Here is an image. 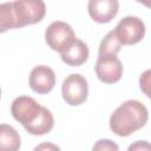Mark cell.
I'll use <instances>...</instances> for the list:
<instances>
[{
  "instance_id": "cell-5",
  "label": "cell",
  "mask_w": 151,
  "mask_h": 151,
  "mask_svg": "<svg viewBox=\"0 0 151 151\" xmlns=\"http://www.w3.org/2000/svg\"><path fill=\"white\" fill-rule=\"evenodd\" d=\"M76 39L73 28L65 21H53L45 31V40L47 45L57 52H61Z\"/></svg>"
},
{
  "instance_id": "cell-4",
  "label": "cell",
  "mask_w": 151,
  "mask_h": 151,
  "mask_svg": "<svg viewBox=\"0 0 151 151\" xmlns=\"http://www.w3.org/2000/svg\"><path fill=\"white\" fill-rule=\"evenodd\" d=\"M61 94L66 104L71 106L81 105L88 96V84L86 78L78 73L67 76L61 85Z\"/></svg>"
},
{
  "instance_id": "cell-14",
  "label": "cell",
  "mask_w": 151,
  "mask_h": 151,
  "mask_svg": "<svg viewBox=\"0 0 151 151\" xmlns=\"http://www.w3.org/2000/svg\"><path fill=\"white\" fill-rule=\"evenodd\" d=\"M127 151H151V146L147 140H137L130 144Z\"/></svg>"
},
{
  "instance_id": "cell-8",
  "label": "cell",
  "mask_w": 151,
  "mask_h": 151,
  "mask_svg": "<svg viewBox=\"0 0 151 151\" xmlns=\"http://www.w3.org/2000/svg\"><path fill=\"white\" fill-rule=\"evenodd\" d=\"M87 11L96 22L106 24L118 14L119 2L117 0H90Z\"/></svg>"
},
{
  "instance_id": "cell-13",
  "label": "cell",
  "mask_w": 151,
  "mask_h": 151,
  "mask_svg": "<svg viewBox=\"0 0 151 151\" xmlns=\"http://www.w3.org/2000/svg\"><path fill=\"white\" fill-rule=\"evenodd\" d=\"M92 151H119V146L113 140L103 138V139H98L94 143Z\"/></svg>"
},
{
  "instance_id": "cell-17",
  "label": "cell",
  "mask_w": 151,
  "mask_h": 151,
  "mask_svg": "<svg viewBox=\"0 0 151 151\" xmlns=\"http://www.w3.org/2000/svg\"><path fill=\"white\" fill-rule=\"evenodd\" d=\"M0 98H1V88H0Z\"/></svg>"
},
{
  "instance_id": "cell-2",
  "label": "cell",
  "mask_w": 151,
  "mask_h": 151,
  "mask_svg": "<svg viewBox=\"0 0 151 151\" xmlns=\"http://www.w3.org/2000/svg\"><path fill=\"white\" fill-rule=\"evenodd\" d=\"M149 119L146 106L139 100H126L120 104L110 117L111 131L120 137H127L142 129Z\"/></svg>"
},
{
  "instance_id": "cell-6",
  "label": "cell",
  "mask_w": 151,
  "mask_h": 151,
  "mask_svg": "<svg viewBox=\"0 0 151 151\" xmlns=\"http://www.w3.org/2000/svg\"><path fill=\"white\" fill-rule=\"evenodd\" d=\"M96 74L105 84H114L123 76V64L114 57H98L96 63Z\"/></svg>"
},
{
  "instance_id": "cell-16",
  "label": "cell",
  "mask_w": 151,
  "mask_h": 151,
  "mask_svg": "<svg viewBox=\"0 0 151 151\" xmlns=\"http://www.w3.org/2000/svg\"><path fill=\"white\" fill-rule=\"evenodd\" d=\"M33 151H60V147L53 143H50V142H45V143H41L39 145H37Z\"/></svg>"
},
{
  "instance_id": "cell-9",
  "label": "cell",
  "mask_w": 151,
  "mask_h": 151,
  "mask_svg": "<svg viewBox=\"0 0 151 151\" xmlns=\"http://www.w3.org/2000/svg\"><path fill=\"white\" fill-rule=\"evenodd\" d=\"M24 26V17L18 1L0 4V33Z\"/></svg>"
},
{
  "instance_id": "cell-12",
  "label": "cell",
  "mask_w": 151,
  "mask_h": 151,
  "mask_svg": "<svg viewBox=\"0 0 151 151\" xmlns=\"http://www.w3.org/2000/svg\"><path fill=\"white\" fill-rule=\"evenodd\" d=\"M120 48H122V45L116 38L113 29H112L100 41L99 50H98V57H114L118 54Z\"/></svg>"
},
{
  "instance_id": "cell-10",
  "label": "cell",
  "mask_w": 151,
  "mask_h": 151,
  "mask_svg": "<svg viewBox=\"0 0 151 151\" xmlns=\"http://www.w3.org/2000/svg\"><path fill=\"white\" fill-rule=\"evenodd\" d=\"M60 58L68 66H80L88 58V47L83 40L76 38L60 52Z\"/></svg>"
},
{
  "instance_id": "cell-15",
  "label": "cell",
  "mask_w": 151,
  "mask_h": 151,
  "mask_svg": "<svg viewBox=\"0 0 151 151\" xmlns=\"http://www.w3.org/2000/svg\"><path fill=\"white\" fill-rule=\"evenodd\" d=\"M150 70H146L139 78V86H140V90L149 97V86H150Z\"/></svg>"
},
{
  "instance_id": "cell-3",
  "label": "cell",
  "mask_w": 151,
  "mask_h": 151,
  "mask_svg": "<svg viewBox=\"0 0 151 151\" xmlns=\"http://www.w3.org/2000/svg\"><path fill=\"white\" fill-rule=\"evenodd\" d=\"M113 33L120 45H134L145 35V25L142 19L134 15H127L120 19Z\"/></svg>"
},
{
  "instance_id": "cell-1",
  "label": "cell",
  "mask_w": 151,
  "mask_h": 151,
  "mask_svg": "<svg viewBox=\"0 0 151 151\" xmlns=\"http://www.w3.org/2000/svg\"><path fill=\"white\" fill-rule=\"evenodd\" d=\"M11 113L33 136L46 134L54 126L52 112L28 96L17 97L11 105Z\"/></svg>"
},
{
  "instance_id": "cell-7",
  "label": "cell",
  "mask_w": 151,
  "mask_h": 151,
  "mask_svg": "<svg viewBox=\"0 0 151 151\" xmlns=\"http://www.w3.org/2000/svg\"><path fill=\"white\" fill-rule=\"evenodd\" d=\"M29 87L39 94H46L51 92L55 85V73L54 71L45 65L35 66L28 78Z\"/></svg>"
},
{
  "instance_id": "cell-11",
  "label": "cell",
  "mask_w": 151,
  "mask_h": 151,
  "mask_svg": "<svg viewBox=\"0 0 151 151\" xmlns=\"http://www.w3.org/2000/svg\"><path fill=\"white\" fill-rule=\"evenodd\" d=\"M21 138L18 131L8 124H0V151H19Z\"/></svg>"
}]
</instances>
